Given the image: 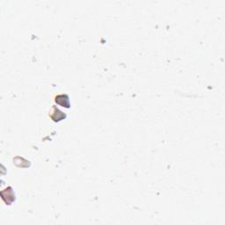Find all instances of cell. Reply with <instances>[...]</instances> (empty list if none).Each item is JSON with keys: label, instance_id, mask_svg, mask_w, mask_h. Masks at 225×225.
<instances>
[{"label": "cell", "instance_id": "cell-1", "mask_svg": "<svg viewBox=\"0 0 225 225\" xmlns=\"http://www.w3.org/2000/svg\"><path fill=\"white\" fill-rule=\"evenodd\" d=\"M56 102L58 103L59 105H61L62 106H64V107H67L69 108L70 107V104H69V97L68 96H65L64 99L62 100V95H59L56 98Z\"/></svg>", "mask_w": 225, "mask_h": 225}]
</instances>
